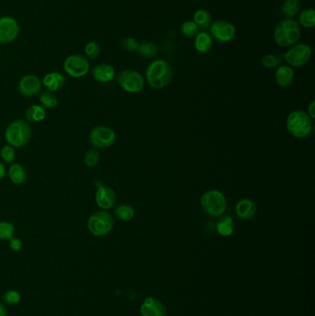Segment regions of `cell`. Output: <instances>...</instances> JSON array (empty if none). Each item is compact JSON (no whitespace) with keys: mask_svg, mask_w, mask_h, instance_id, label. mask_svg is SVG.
I'll list each match as a JSON object with an SVG mask.
<instances>
[{"mask_svg":"<svg viewBox=\"0 0 315 316\" xmlns=\"http://www.w3.org/2000/svg\"><path fill=\"white\" fill-rule=\"evenodd\" d=\"M145 78L147 84L153 89H163L172 81V67L166 60H154L148 66Z\"/></svg>","mask_w":315,"mask_h":316,"instance_id":"6da1fadb","label":"cell"},{"mask_svg":"<svg viewBox=\"0 0 315 316\" xmlns=\"http://www.w3.org/2000/svg\"><path fill=\"white\" fill-rule=\"evenodd\" d=\"M33 135V130L26 120L16 119L10 122L6 128V142L14 148L24 147L29 143Z\"/></svg>","mask_w":315,"mask_h":316,"instance_id":"7a4b0ae2","label":"cell"},{"mask_svg":"<svg viewBox=\"0 0 315 316\" xmlns=\"http://www.w3.org/2000/svg\"><path fill=\"white\" fill-rule=\"evenodd\" d=\"M301 26L298 21L292 19L281 20L276 25L274 38L276 45L281 47H287L295 45L301 38Z\"/></svg>","mask_w":315,"mask_h":316,"instance_id":"3957f363","label":"cell"},{"mask_svg":"<svg viewBox=\"0 0 315 316\" xmlns=\"http://www.w3.org/2000/svg\"><path fill=\"white\" fill-rule=\"evenodd\" d=\"M286 129L298 139L310 136L312 131V119L303 110H294L288 114L286 120Z\"/></svg>","mask_w":315,"mask_h":316,"instance_id":"277c9868","label":"cell"},{"mask_svg":"<svg viewBox=\"0 0 315 316\" xmlns=\"http://www.w3.org/2000/svg\"><path fill=\"white\" fill-rule=\"evenodd\" d=\"M115 220L112 215L106 210L93 213L87 220V229L94 237H104L113 230Z\"/></svg>","mask_w":315,"mask_h":316,"instance_id":"5b68a950","label":"cell"},{"mask_svg":"<svg viewBox=\"0 0 315 316\" xmlns=\"http://www.w3.org/2000/svg\"><path fill=\"white\" fill-rule=\"evenodd\" d=\"M201 206L208 216L218 218L223 216L227 210V199L220 191L210 190L202 194Z\"/></svg>","mask_w":315,"mask_h":316,"instance_id":"8992f818","label":"cell"},{"mask_svg":"<svg viewBox=\"0 0 315 316\" xmlns=\"http://www.w3.org/2000/svg\"><path fill=\"white\" fill-rule=\"evenodd\" d=\"M116 78L119 87L125 92L136 94L144 88L145 80L137 70L128 69L120 70Z\"/></svg>","mask_w":315,"mask_h":316,"instance_id":"52a82bcc","label":"cell"},{"mask_svg":"<svg viewBox=\"0 0 315 316\" xmlns=\"http://www.w3.org/2000/svg\"><path fill=\"white\" fill-rule=\"evenodd\" d=\"M116 133L107 126H96L89 134V143L95 149L109 148L116 142Z\"/></svg>","mask_w":315,"mask_h":316,"instance_id":"ba28073f","label":"cell"},{"mask_svg":"<svg viewBox=\"0 0 315 316\" xmlns=\"http://www.w3.org/2000/svg\"><path fill=\"white\" fill-rule=\"evenodd\" d=\"M65 72L74 79L83 78L88 74L90 63L86 57L83 55L75 54L69 56L63 64Z\"/></svg>","mask_w":315,"mask_h":316,"instance_id":"9c48e42d","label":"cell"},{"mask_svg":"<svg viewBox=\"0 0 315 316\" xmlns=\"http://www.w3.org/2000/svg\"><path fill=\"white\" fill-rule=\"evenodd\" d=\"M311 57V48L306 44L293 45L284 55V60L291 67L300 68L307 64Z\"/></svg>","mask_w":315,"mask_h":316,"instance_id":"30bf717a","label":"cell"},{"mask_svg":"<svg viewBox=\"0 0 315 316\" xmlns=\"http://www.w3.org/2000/svg\"><path fill=\"white\" fill-rule=\"evenodd\" d=\"M210 33L219 43H228L236 35V27L230 21L218 20L210 25Z\"/></svg>","mask_w":315,"mask_h":316,"instance_id":"8fae6325","label":"cell"},{"mask_svg":"<svg viewBox=\"0 0 315 316\" xmlns=\"http://www.w3.org/2000/svg\"><path fill=\"white\" fill-rule=\"evenodd\" d=\"M20 32L18 21L12 17L0 18V45H5L14 41Z\"/></svg>","mask_w":315,"mask_h":316,"instance_id":"7c38bea8","label":"cell"},{"mask_svg":"<svg viewBox=\"0 0 315 316\" xmlns=\"http://www.w3.org/2000/svg\"><path fill=\"white\" fill-rule=\"evenodd\" d=\"M42 86L43 84L38 76L25 75L18 84V91L24 97H34L42 92Z\"/></svg>","mask_w":315,"mask_h":316,"instance_id":"4fadbf2b","label":"cell"},{"mask_svg":"<svg viewBox=\"0 0 315 316\" xmlns=\"http://www.w3.org/2000/svg\"><path fill=\"white\" fill-rule=\"evenodd\" d=\"M95 203L101 210H110L117 203V193L108 186H99L95 193Z\"/></svg>","mask_w":315,"mask_h":316,"instance_id":"5bb4252c","label":"cell"},{"mask_svg":"<svg viewBox=\"0 0 315 316\" xmlns=\"http://www.w3.org/2000/svg\"><path fill=\"white\" fill-rule=\"evenodd\" d=\"M142 316H167V308L162 301L148 297L141 305Z\"/></svg>","mask_w":315,"mask_h":316,"instance_id":"9a60e30c","label":"cell"},{"mask_svg":"<svg viewBox=\"0 0 315 316\" xmlns=\"http://www.w3.org/2000/svg\"><path fill=\"white\" fill-rule=\"evenodd\" d=\"M235 212L242 220H251L256 216V203L251 199H242L237 203Z\"/></svg>","mask_w":315,"mask_h":316,"instance_id":"2e32d148","label":"cell"},{"mask_svg":"<svg viewBox=\"0 0 315 316\" xmlns=\"http://www.w3.org/2000/svg\"><path fill=\"white\" fill-rule=\"evenodd\" d=\"M91 73L93 78L101 84L110 83L116 78V72L113 67L107 63L95 65L91 70Z\"/></svg>","mask_w":315,"mask_h":316,"instance_id":"e0dca14e","label":"cell"},{"mask_svg":"<svg viewBox=\"0 0 315 316\" xmlns=\"http://www.w3.org/2000/svg\"><path fill=\"white\" fill-rule=\"evenodd\" d=\"M295 72L294 69L291 66L287 65H281L276 69L275 78L276 84L282 88H288L291 87L294 82Z\"/></svg>","mask_w":315,"mask_h":316,"instance_id":"ac0fdd59","label":"cell"},{"mask_svg":"<svg viewBox=\"0 0 315 316\" xmlns=\"http://www.w3.org/2000/svg\"><path fill=\"white\" fill-rule=\"evenodd\" d=\"M67 80L65 78V76L61 73H59L58 71H53L49 72L45 75L44 79L42 81V84L49 92H57L59 89L63 88L66 84Z\"/></svg>","mask_w":315,"mask_h":316,"instance_id":"d6986e66","label":"cell"},{"mask_svg":"<svg viewBox=\"0 0 315 316\" xmlns=\"http://www.w3.org/2000/svg\"><path fill=\"white\" fill-rule=\"evenodd\" d=\"M194 47L199 53H209L213 48L212 36L205 32L198 33L194 40Z\"/></svg>","mask_w":315,"mask_h":316,"instance_id":"ffe728a7","label":"cell"},{"mask_svg":"<svg viewBox=\"0 0 315 316\" xmlns=\"http://www.w3.org/2000/svg\"><path fill=\"white\" fill-rule=\"evenodd\" d=\"M46 117L45 109L39 104H33L25 111V119L28 123H38Z\"/></svg>","mask_w":315,"mask_h":316,"instance_id":"44dd1931","label":"cell"},{"mask_svg":"<svg viewBox=\"0 0 315 316\" xmlns=\"http://www.w3.org/2000/svg\"><path fill=\"white\" fill-rule=\"evenodd\" d=\"M9 176L11 182L21 185L27 180V172L24 167L20 163H13L9 168Z\"/></svg>","mask_w":315,"mask_h":316,"instance_id":"7402d4cb","label":"cell"},{"mask_svg":"<svg viewBox=\"0 0 315 316\" xmlns=\"http://www.w3.org/2000/svg\"><path fill=\"white\" fill-rule=\"evenodd\" d=\"M235 230V221L234 219L227 216L219 218L217 222V231L219 235L223 237H229L234 233Z\"/></svg>","mask_w":315,"mask_h":316,"instance_id":"603a6c76","label":"cell"},{"mask_svg":"<svg viewBox=\"0 0 315 316\" xmlns=\"http://www.w3.org/2000/svg\"><path fill=\"white\" fill-rule=\"evenodd\" d=\"M114 216L120 221L128 222L134 218L135 210L130 204L120 203L114 208Z\"/></svg>","mask_w":315,"mask_h":316,"instance_id":"cb8c5ba5","label":"cell"},{"mask_svg":"<svg viewBox=\"0 0 315 316\" xmlns=\"http://www.w3.org/2000/svg\"><path fill=\"white\" fill-rule=\"evenodd\" d=\"M301 10L300 0H285L282 5L283 15L287 19H292L299 14Z\"/></svg>","mask_w":315,"mask_h":316,"instance_id":"d4e9b609","label":"cell"},{"mask_svg":"<svg viewBox=\"0 0 315 316\" xmlns=\"http://www.w3.org/2000/svg\"><path fill=\"white\" fill-rule=\"evenodd\" d=\"M212 15L206 10H199L194 13L193 21L197 24L198 27H201L202 29H206L210 27L212 23Z\"/></svg>","mask_w":315,"mask_h":316,"instance_id":"484cf974","label":"cell"},{"mask_svg":"<svg viewBox=\"0 0 315 316\" xmlns=\"http://www.w3.org/2000/svg\"><path fill=\"white\" fill-rule=\"evenodd\" d=\"M40 103L44 109H55L59 104V100L52 92L44 91L40 93Z\"/></svg>","mask_w":315,"mask_h":316,"instance_id":"4316f807","label":"cell"},{"mask_svg":"<svg viewBox=\"0 0 315 316\" xmlns=\"http://www.w3.org/2000/svg\"><path fill=\"white\" fill-rule=\"evenodd\" d=\"M299 24L305 28H312L315 25V10L306 9L299 16Z\"/></svg>","mask_w":315,"mask_h":316,"instance_id":"83f0119b","label":"cell"},{"mask_svg":"<svg viewBox=\"0 0 315 316\" xmlns=\"http://www.w3.org/2000/svg\"><path fill=\"white\" fill-rule=\"evenodd\" d=\"M139 54L145 59H153L156 57L158 48L152 42H143L139 45Z\"/></svg>","mask_w":315,"mask_h":316,"instance_id":"f1b7e54d","label":"cell"},{"mask_svg":"<svg viewBox=\"0 0 315 316\" xmlns=\"http://www.w3.org/2000/svg\"><path fill=\"white\" fill-rule=\"evenodd\" d=\"M282 60L283 58L280 55H266L261 60V64L266 69H274L278 68L282 64Z\"/></svg>","mask_w":315,"mask_h":316,"instance_id":"f546056e","label":"cell"},{"mask_svg":"<svg viewBox=\"0 0 315 316\" xmlns=\"http://www.w3.org/2000/svg\"><path fill=\"white\" fill-rule=\"evenodd\" d=\"M14 224L10 221H0V241H10L14 237Z\"/></svg>","mask_w":315,"mask_h":316,"instance_id":"4dcf8cb0","label":"cell"},{"mask_svg":"<svg viewBox=\"0 0 315 316\" xmlns=\"http://www.w3.org/2000/svg\"><path fill=\"white\" fill-rule=\"evenodd\" d=\"M100 153L98 149H89L84 154V162L87 168H94L99 162Z\"/></svg>","mask_w":315,"mask_h":316,"instance_id":"1f68e13d","label":"cell"},{"mask_svg":"<svg viewBox=\"0 0 315 316\" xmlns=\"http://www.w3.org/2000/svg\"><path fill=\"white\" fill-rule=\"evenodd\" d=\"M181 34H182L185 37L188 38H192L198 35L199 33V27L197 24L194 22V21H185L182 25H181Z\"/></svg>","mask_w":315,"mask_h":316,"instance_id":"d6a6232c","label":"cell"},{"mask_svg":"<svg viewBox=\"0 0 315 316\" xmlns=\"http://www.w3.org/2000/svg\"><path fill=\"white\" fill-rule=\"evenodd\" d=\"M2 301L5 302L6 304L9 305H17L21 301V295L19 292L15 289H10L9 292H5L2 296Z\"/></svg>","mask_w":315,"mask_h":316,"instance_id":"836d02e7","label":"cell"},{"mask_svg":"<svg viewBox=\"0 0 315 316\" xmlns=\"http://www.w3.org/2000/svg\"><path fill=\"white\" fill-rule=\"evenodd\" d=\"M0 156L5 163H13L16 158V151L14 147H12L10 144L4 145L0 150Z\"/></svg>","mask_w":315,"mask_h":316,"instance_id":"e575fe53","label":"cell"},{"mask_svg":"<svg viewBox=\"0 0 315 316\" xmlns=\"http://www.w3.org/2000/svg\"><path fill=\"white\" fill-rule=\"evenodd\" d=\"M85 54L88 60H94L97 59L100 54V45L96 41H90L85 45Z\"/></svg>","mask_w":315,"mask_h":316,"instance_id":"d590c367","label":"cell"},{"mask_svg":"<svg viewBox=\"0 0 315 316\" xmlns=\"http://www.w3.org/2000/svg\"><path fill=\"white\" fill-rule=\"evenodd\" d=\"M121 45H122L124 49L128 51V52H136V51H138L140 43L134 38L128 37V38H125L121 42Z\"/></svg>","mask_w":315,"mask_h":316,"instance_id":"8d00e7d4","label":"cell"},{"mask_svg":"<svg viewBox=\"0 0 315 316\" xmlns=\"http://www.w3.org/2000/svg\"><path fill=\"white\" fill-rule=\"evenodd\" d=\"M9 245H10V248L12 251L20 252V250L22 249V246H23V242L20 240V238L12 237L9 241Z\"/></svg>","mask_w":315,"mask_h":316,"instance_id":"74e56055","label":"cell"},{"mask_svg":"<svg viewBox=\"0 0 315 316\" xmlns=\"http://www.w3.org/2000/svg\"><path fill=\"white\" fill-rule=\"evenodd\" d=\"M307 114L309 115V117H310V119H315V102L314 101H311L310 102V104H309V107H308V112Z\"/></svg>","mask_w":315,"mask_h":316,"instance_id":"f35d334b","label":"cell"},{"mask_svg":"<svg viewBox=\"0 0 315 316\" xmlns=\"http://www.w3.org/2000/svg\"><path fill=\"white\" fill-rule=\"evenodd\" d=\"M6 175H7V168H6V166L4 164L0 162V179L5 178Z\"/></svg>","mask_w":315,"mask_h":316,"instance_id":"ab89813d","label":"cell"},{"mask_svg":"<svg viewBox=\"0 0 315 316\" xmlns=\"http://www.w3.org/2000/svg\"><path fill=\"white\" fill-rule=\"evenodd\" d=\"M0 316H8L7 308L2 302H0Z\"/></svg>","mask_w":315,"mask_h":316,"instance_id":"60d3db41","label":"cell"}]
</instances>
